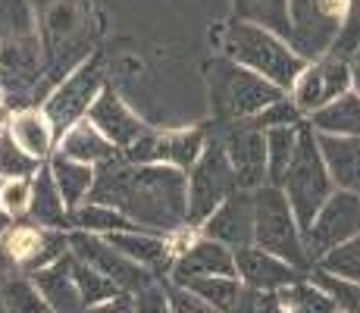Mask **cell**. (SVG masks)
I'll use <instances>...</instances> for the list:
<instances>
[{
    "mask_svg": "<svg viewBox=\"0 0 360 313\" xmlns=\"http://www.w3.org/2000/svg\"><path fill=\"white\" fill-rule=\"evenodd\" d=\"M88 200L116 207L141 232L176 235L188 226V172L163 163H131L120 154L94 166Z\"/></svg>",
    "mask_w": 360,
    "mask_h": 313,
    "instance_id": "1",
    "label": "cell"
},
{
    "mask_svg": "<svg viewBox=\"0 0 360 313\" xmlns=\"http://www.w3.org/2000/svg\"><path fill=\"white\" fill-rule=\"evenodd\" d=\"M44 75L41 41L25 0H0V88L4 101L29 103Z\"/></svg>",
    "mask_w": 360,
    "mask_h": 313,
    "instance_id": "2",
    "label": "cell"
},
{
    "mask_svg": "<svg viewBox=\"0 0 360 313\" xmlns=\"http://www.w3.org/2000/svg\"><path fill=\"white\" fill-rule=\"evenodd\" d=\"M223 53L229 60L241 63V66L254 69L263 79H269L282 91H292L297 75L307 66V60L282 34L263 29V25H254V23H241V19H232L229 29H226Z\"/></svg>",
    "mask_w": 360,
    "mask_h": 313,
    "instance_id": "3",
    "label": "cell"
},
{
    "mask_svg": "<svg viewBox=\"0 0 360 313\" xmlns=\"http://www.w3.org/2000/svg\"><path fill=\"white\" fill-rule=\"evenodd\" d=\"M210 103L217 120L235 122V120H254L257 113L269 107V103L282 101L288 91H282L279 85H273L269 79L257 75L254 69L241 66V63L217 57L210 63Z\"/></svg>",
    "mask_w": 360,
    "mask_h": 313,
    "instance_id": "4",
    "label": "cell"
},
{
    "mask_svg": "<svg viewBox=\"0 0 360 313\" xmlns=\"http://www.w3.org/2000/svg\"><path fill=\"white\" fill-rule=\"evenodd\" d=\"M282 191H285L288 204H292L301 232H307L314 217L320 213V207L335 191L329 166L323 160L320 141H316V132L310 129L307 120L301 122V132H297V151H295L292 166H288L285 182H282Z\"/></svg>",
    "mask_w": 360,
    "mask_h": 313,
    "instance_id": "5",
    "label": "cell"
},
{
    "mask_svg": "<svg viewBox=\"0 0 360 313\" xmlns=\"http://www.w3.org/2000/svg\"><path fill=\"white\" fill-rule=\"evenodd\" d=\"M254 245L282 257L297 269H314L304 248V232L279 185H263L254 191Z\"/></svg>",
    "mask_w": 360,
    "mask_h": 313,
    "instance_id": "6",
    "label": "cell"
},
{
    "mask_svg": "<svg viewBox=\"0 0 360 313\" xmlns=\"http://www.w3.org/2000/svg\"><path fill=\"white\" fill-rule=\"evenodd\" d=\"M235 191H238L235 170H232L229 157H226L223 144H219V138L210 129L198 163L188 170V226L200 229L207 222V217Z\"/></svg>",
    "mask_w": 360,
    "mask_h": 313,
    "instance_id": "7",
    "label": "cell"
},
{
    "mask_svg": "<svg viewBox=\"0 0 360 313\" xmlns=\"http://www.w3.org/2000/svg\"><path fill=\"white\" fill-rule=\"evenodd\" d=\"M348 4L351 0H288V19H292L288 44L307 63L332 53L345 29Z\"/></svg>",
    "mask_w": 360,
    "mask_h": 313,
    "instance_id": "8",
    "label": "cell"
},
{
    "mask_svg": "<svg viewBox=\"0 0 360 313\" xmlns=\"http://www.w3.org/2000/svg\"><path fill=\"white\" fill-rule=\"evenodd\" d=\"M103 66H101V57H91V60H82L72 72L47 94L44 101V116L47 122L53 125V135L57 141L72 129L75 122H82L91 110V103L98 101V94L103 91Z\"/></svg>",
    "mask_w": 360,
    "mask_h": 313,
    "instance_id": "9",
    "label": "cell"
},
{
    "mask_svg": "<svg viewBox=\"0 0 360 313\" xmlns=\"http://www.w3.org/2000/svg\"><path fill=\"white\" fill-rule=\"evenodd\" d=\"M213 135L219 138L226 157H229L238 188L245 191H257V188L269 185L266 172V132L251 120H235V122H217Z\"/></svg>",
    "mask_w": 360,
    "mask_h": 313,
    "instance_id": "10",
    "label": "cell"
},
{
    "mask_svg": "<svg viewBox=\"0 0 360 313\" xmlns=\"http://www.w3.org/2000/svg\"><path fill=\"white\" fill-rule=\"evenodd\" d=\"M348 91H354V63L348 57H338V53H326V57L310 60L304 66V72L297 75L288 94L297 103V110L310 116Z\"/></svg>",
    "mask_w": 360,
    "mask_h": 313,
    "instance_id": "11",
    "label": "cell"
},
{
    "mask_svg": "<svg viewBox=\"0 0 360 313\" xmlns=\"http://www.w3.org/2000/svg\"><path fill=\"white\" fill-rule=\"evenodd\" d=\"M354 235H360V194L335 188L332 198L320 207V213L310 222V229L304 232V248H307L310 263L326 257L332 248L351 241Z\"/></svg>",
    "mask_w": 360,
    "mask_h": 313,
    "instance_id": "12",
    "label": "cell"
},
{
    "mask_svg": "<svg viewBox=\"0 0 360 313\" xmlns=\"http://www.w3.org/2000/svg\"><path fill=\"white\" fill-rule=\"evenodd\" d=\"M69 250H72L79 260L101 269L110 282H116L122 291H129V295H135V291L148 288L150 282H157V276L150 273L148 267H141V263H135L131 257L122 254V250H116L103 235L72 229V232H69Z\"/></svg>",
    "mask_w": 360,
    "mask_h": 313,
    "instance_id": "13",
    "label": "cell"
},
{
    "mask_svg": "<svg viewBox=\"0 0 360 313\" xmlns=\"http://www.w3.org/2000/svg\"><path fill=\"white\" fill-rule=\"evenodd\" d=\"M207 144L204 129H176V132H144L131 148L122 151V157L131 163H163L188 172L198 163L200 151Z\"/></svg>",
    "mask_w": 360,
    "mask_h": 313,
    "instance_id": "14",
    "label": "cell"
},
{
    "mask_svg": "<svg viewBox=\"0 0 360 313\" xmlns=\"http://www.w3.org/2000/svg\"><path fill=\"white\" fill-rule=\"evenodd\" d=\"M4 250L22 273H34L69 254V232L34 226V222H13V229L4 235Z\"/></svg>",
    "mask_w": 360,
    "mask_h": 313,
    "instance_id": "15",
    "label": "cell"
},
{
    "mask_svg": "<svg viewBox=\"0 0 360 313\" xmlns=\"http://www.w3.org/2000/svg\"><path fill=\"white\" fill-rule=\"evenodd\" d=\"M235 269H238V279L245 288H254L260 295H279L288 285L307 279V269H297L282 257L269 254L257 245H248L235 250Z\"/></svg>",
    "mask_w": 360,
    "mask_h": 313,
    "instance_id": "16",
    "label": "cell"
},
{
    "mask_svg": "<svg viewBox=\"0 0 360 313\" xmlns=\"http://www.w3.org/2000/svg\"><path fill=\"white\" fill-rule=\"evenodd\" d=\"M200 235H207V238L219 241V245L232 250L254 245V191L238 188L235 194H229L207 217V222L200 226Z\"/></svg>",
    "mask_w": 360,
    "mask_h": 313,
    "instance_id": "17",
    "label": "cell"
},
{
    "mask_svg": "<svg viewBox=\"0 0 360 313\" xmlns=\"http://www.w3.org/2000/svg\"><path fill=\"white\" fill-rule=\"evenodd\" d=\"M198 276H238V269H235V250L207 238V235H200L198 241H191L188 248H182L176 254L169 282L185 285V282L198 279Z\"/></svg>",
    "mask_w": 360,
    "mask_h": 313,
    "instance_id": "18",
    "label": "cell"
},
{
    "mask_svg": "<svg viewBox=\"0 0 360 313\" xmlns=\"http://www.w3.org/2000/svg\"><path fill=\"white\" fill-rule=\"evenodd\" d=\"M88 120L98 125V129L120 151L131 148V144H135L138 138L148 132V125H144L135 113H131L129 103L122 101V97L116 94L113 88H103V91L98 94V101L91 103V110H88Z\"/></svg>",
    "mask_w": 360,
    "mask_h": 313,
    "instance_id": "19",
    "label": "cell"
},
{
    "mask_svg": "<svg viewBox=\"0 0 360 313\" xmlns=\"http://www.w3.org/2000/svg\"><path fill=\"white\" fill-rule=\"evenodd\" d=\"M103 238H107L116 250H122L126 257H131L135 263L148 267L157 279H163V276L172 273L176 250H172V245H169V238H166V235L138 232V229H131V232H110V235H103Z\"/></svg>",
    "mask_w": 360,
    "mask_h": 313,
    "instance_id": "20",
    "label": "cell"
},
{
    "mask_svg": "<svg viewBox=\"0 0 360 313\" xmlns=\"http://www.w3.org/2000/svg\"><path fill=\"white\" fill-rule=\"evenodd\" d=\"M32 282L38 285V291L44 295V301L51 304L53 313H82L85 304H82V295H79V285L72 279V250L60 260H53L51 267H41L34 269Z\"/></svg>",
    "mask_w": 360,
    "mask_h": 313,
    "instance_id": "21",
    "label": "cell"
},
{
    "mask_svg": "<svg viewBox=\"0 0 360 313\" xmlns=\"http://www.w3.org/2000/svg\"><path fill=\"white\" fill-rule=\"evenodd\" d=\"M316 141H320L323 160L338 191L360 194V138L316 135Z\"/></svg>",
    "mask_w": 360,
    "mask_h": 313,
    "instance_id": "22",
    "label": "cell"
},
{
    "mask_svg": "<svg viewBox=\"0 0 360 313\" xmlns=\"http://www.w3.org/2000/svg\"><path fill=\"white\" fill-rule=\"evenodd\" d=\"M57 151L60 154H66V157H72V160H79V163H88V166H101V163H107V160L122 154V151L116 148L107 135H103L98 125L88 120V116L82 122H75L72 129L60 138Z\"/></svg>",
    "mask_w": 360,
    "mask_h": 313,
    "instance_id": "23",
    "label": "cell"
},
{
    "mask_svg": "<svg viewBox=\"0 0 360 313\" xmlns=\"http://www.w3.org/2000/svg\"><path fill=\"white\" fill-rule=\"evenodd\" d=\"M25 217H29V222H34V226L63 229V232H69V207H66L63 194H60L57 182H53L47 163L41 166L32 179V204H29V213H25Z\"/></svg>",
    "mask_w": 360,
    "mask_h": 313,
    "instance_id": "24",
    "label": "cell"
},
{
    "mask_svg": "<svg viewBox=\"0 0 360 313\" xmlns=\"http://www.w3.org/2000/svg\"><path fill=\"white\" fill-rule=\"evenodd\" d=\"M6 129H10V135L16 138V144L25 151V154H32L34 160H41V163L51 160L57 135H53V125L47 122L44 110H34V107L16 110Z\"/></svg>",
    "mask_w": 360,
    "mask_h": 313,
    "instance_id": "25",
    "label": "cell"
},
{
    "mask_svg": "<svg viewBox=\"0 0 360 313\" xmlns=\"http://www.w3.org/2000/svg\"><path fill=\"white\" fill-rule=\"evenodd\" d=\"M310 129L316 135H342V138H360V94L348 91L338 101L320 107L307 116Z\"/></svg>",
    "mask_w": 360,
    "mask_h": 313,
    "instance_id": "26",
    "label": "cell"
},
{
    "mask_svg": "<svg viewBox=\"0 0 360 313\" xmlns=\"http://www.w3.org/2000/svg\"><path fill=\"white\" fill-rule=\"evenodd\" d=\"M47 170H51L60 194H63L69 213H72L79 204H85L88 194H91V185H94V166L79 163V160H72V157H66L57 151V154H51V160H47Z\"/></svg>",
    "mask_w": 360,
    "mask_h": 313,
    "instance_id": "27",
    "label": "cell"
},
{
    "mask_svg": "<svg viewBox=\"0 0 360 313\" xmlns=\"http://www.w3.org/2000/svg\"><path fill=\"white\" fill-rule=\"evenodd\" d=\"M69 229H79V232H91V235H110V232H131L138 229L129 217H122L116 207L98 204V200H85L69 213ZM141 232V229H138Z\"/></svg>",
    "mask_w": 360,
    "mask_h": 313,
    "instance_id": "28",
    "label": "cell"
},
{
    "mask_svg": "<svg viewBox=\"0 0 360 313\" xmlns=\"http://www.w3.org/2000/svg\"><path fill=\"white\" fill-rule=\"evenodd\" d=\"M235 19L241 23H254L263 29L282 34L288 41L292 32V19H288V0H232Z\"/></svg>",
    "mask_w": 360,
    "mask_h": 313,
    "instance_id": "29",
    "label": "cell"
},
{
    "mask_svg": "<svg viewBox=\"0 0 360 313\" xmlns=\"http://www.w3.org/2000/svg\"><path fill=\"white\" fill-rule=\"evenodd\" d=\"M297 132L301 125H279V129H266V172H269V185L285 182L288 166L295 160L297 151Z\"/></svg>",
    "mask_w": 360,
    "mask_h": 313,
    "instance_id": "30",
    "label": "cell"
},
{
    "mask_svg": "<svg viewBox=\"0 0 360 313\" xmlns=\"http://www.w3.org/2000/svg\"><path fill=\"white\" fill-rule=\"evenodd\" d=\"M279 304L285 307V313H338V304L332 301V295L323 285H316L310 276L282 288Z\"/></svg>",
    "mask_w": 360,
    "mask_h": 313,
    "instance_id": "31",
    "label": "cell"
},
{
    "mask_svg": "<svg viewBox=\"0 0 360 313\" xmlns=\"http://www.w3.org/2000/svg\"><path fill=\"white\" fill-rule=\"evenodd\" d=\"M0 301L6 313H53L29 273H16L0 285Z\"/></svg>",
    "mask_w": 360,
    "mask_h": 313,
    "instance_id": "32",
    "label": "cell"
},
{
    "mask_svg": "<svg viewBox=\"0 0 360 313\" xmlns=\"http://www.w3.org/2000/svg\"><path fill=\"white\" fill-rule=\"evenodd\" d=\"M182 288L195 291L198 298H204L207 304H213L219 313H226L241 298L245 285H241L238 276H198V279L185 282Z\"/></svg>",
    "mask_w": 360,
    "mask_h": 313,
    "instance_id": "33",
    "label": "cell"
},
{
    "mask_svg": "<svg viewBox=\"0 0 360 313\" xmlns=\"http://www.w3.org/2000/svg\"><path fill=\"white\" fill-rule=\"evenodd\" d=\"M72 279H75V285H79V295H82V304H85V307H94V304H101V301H110V298H116L122 291L120 285L110 282L101 269H94L91 263L79 260L75 254H72Z\"/></svg>",
    "mask_w": 360,
    "mask_h": 313,
    "instance_id": "34",
    "label": "cell"
},
{
    "mask_svg": "<svg viewBox=\"0 0 360 313\" xmlns=\"http://www.w3.org/2000/svg\"><path fill=\"white\" fill-rule=\"evenodd\" d=\"M41 166H44L41 160L19 148L10 129H0V179H32Z\"/></svg>",
    "mask_w": 360,
    "mask_h": 313,
    "instance_id": "35",
    "label": "cell"
},
{
    "mask_svg": "<svg viewBox=\"0 0 360 313\" xmlns=\"http://www.w3.org/2000/svg\"><path fill=\"white\" fill-rule=\"evenodd\" d=\"M314 269H323V273H332L348 282H360V235H354L345 245L332 248L326 257H320L314 263Z\"/></svg>",
    "mask_w": 360,
    "mask_h": 313,
    "instance_id": "36",
    "label": "cell"
},
{
    "mask_svg": "<svg viewBox=\"0 0 360 313\" xmlns=\"http://www.w3.org/2000/svg\"><path fill=\"white\" fill-rule=\"evenodd\" d=\"M310 279L332 295V301L338 304L342 313H360V282H348V279H338L332 273H323V269H314Z\"/></svg>",
    "mask_w": 360,
    "mask_h": 313,
    "instance_id": "37",
    "label": "cell"
},
{
    "mask_svg": "<svg viewBox=\"0 0 360 313\" xmlns=\"http://www.w3.org/2000/svg\"><path fill=\"white\" fill-rule=\"evenodd\" d=\"M304 120H307V116H304L301 110H297V103L292 101V94H285L282 101L269 103V107L263 110V113L254 116L251 122H254V125H260V129L266 132V129H279V125H301Z\"/></svg>",
    "mask_w": 360,
    "mask_h": 313,
    "instance_id": "38",
    "label": "cell"
},
{
    "mask_svg": "<svg viewBox=\"0 0 360 313\" xmlns=\"http://www.w3.org/2000/svg\"><path fill=\"white\" fill-rule=\"evenodd\" d=\"M32 179H4V188H0V207H4L6 213H13V217H25V213H29Z\"/></svg>",
    "mask_w": 360,
    "mask_h": 313,
    "instance_id": "39",
    "label": "cell"
},
{
    "mask_svg": "<svg viewBox=\"0 0 360 313\" xmlns=\"http://www.w3.org/2000/svg\"><path fill=\"white\" fill-rule=\"evenodd\" d=\"M357 51H360V0H351V4H348V16H345V29H342V34H338L332 53L354 60Z\"/></svg>",
    "mask_w": 360,
    "mask_h": 313,
    "instance_id": "40",
    "label": "cell"
},
{
    "mask_svg": "<svg viewBox=\"0 0 360 313\" xmlns=\"http://www.w3.org/2000/svg\"><path fill=\"white\" fill-rule=\"evenodd\" d=\"M166 295H169V307L172 313H219L213 304H207L204 298H198L195 291L182 288V285L166 279Z\"/></svg>",
    "mask_w": 360,
    "mask_h": 313,
    "instance_id": "41",
    "label": "cell"
},
{
    "mask_svg": "<svg viewBox=\"0 0 360 313\" xmlns=\"http://www.w3.org/2000/svg\"><path fill=\"white\" fill-rule=\"evenodd\" d=\"M135 301V313H172L169 307V295H166V282H150L148 288L131 295Z\"/></svg>",
    "mask_w": 360,
    "mask_h": 313,
    "instance_id": "42",
    "label": "cell"
},
{
    "mask_svg": "<svg viewBox=\"0 0 360 313\" xmlns=\"http://www.w3.org/2000/svg\"><path fill=\"white\" fill-rule=\"evenodd\" d=\"M82 313H135V301H131L129 291H120L116 298L94 304V307H85Z\"/></svg>",
    "mask_w": 360,
    "mask_h": 313,
    "instance_id": "43",
    "label": "cell"
},
{
    "mask_svg": "<svg viewBox=\"0 0 360 313\" xmlns=\"http://www.w3.org/2000/svg\"><path fill=\"white\" fill-rule=\"evenodd\" d=\"M257 304H260V291L245 288V291H241V298L226 313H257Z\"/></svg>",
    "mask_w": 360,
    "mask_h": 313,
    "instance_id": "44",
    "label": "cell"
},
{
    "mask_svg": "<svg viewBox=\"0 0 360 313\" xmlns=\"http://www.w3.org/2000/svg\"><path fill=\"white\" fill-rule=\"evenodd\" d=\"M257 313H285V307L279 304V295H260Z\"/></svg>",
    "mask_w": 360,
    "mask_h": 313,
    "instance_id": "45",
    "label": "cell"
},
{
    "mask_svg": "<svg viewBox=\"0 0 360 313\" xmlns=\"http://www.w3.org/2000/svg\"><path fill=\"white\" fill-rule=\"evenodd\" d=\"M13 222H16V217H13V213H6L4 207H0V238H4V235L13 229Z\"/></svg>",
    "mask_w": 360,
    "mask_h": 313,
    "instance_id": "46",
    "label": "cell"
},
{
    "mask_svg": "<svg viewBox=\"0 0 360 313\" xmlns=\"http://www.w3.org/2000/svg\"><path fill=\"white\" fill-rule=\"evenodd\" d=\"M10 120H13V110H10V103H4V101H0V129H6V125H10Z\"/></svg>",
    "mask_w": 360,
    "mask_h": 313,
    "instance_id": "47",
    "label": "cell"
},
{
    "mask_svg": "<svg viewBox=\"0 0 360 313\" xmlns=\"http://www.w3.org/2000/svg\"><path fill=\"white\" fill-rule=\"evenodd\" d=\"M354 91L360 94V66H357V63H354Z\"/></svg>",
    "mask_w": 360,
    "mask_h": 313,
    "instance_id": "48",
    "label": "cell"
},
{
    "mask_svg": "<svg viewBox=\"0 0 360 313\" xmlns=\"http://www.w3.org/2000/svg\"><path fill=\"white\" fill-rule=\"evenodd\" d=\"M351 63H357V66H360V51L354 53V60H351Z\"/></svg>",
    "mask_w": 360,
    "mask_h": 313,
    "instance_id": "49",
    "label": "cell"
},
{
    "mask_svg": "<svg viewBox=\"0 0 360 313\" xmlns=\"http://www.w3.org/2000/svg\"><path fill=\"white\" fill-rule=\"evenodd\" d=\"M0 313H6V307H4V301H0Z\"/></svg>",
    "mask_w": 360,
    "mask_h": 313,
    "instance_id": "50",
    "label": "cell"
},
{
    "mask_svg": "<svg viewBox=\"0 0 360 313\" xmlns=\"http://www.w3.org/2000/svg\"><path fill=\"white\" fill-rule=\"evenodd\" d=\"M0 101H4V88H0Z\"/></svg>",
    "mask_w": 360,
    "mask_h": 313,
    "instance_id": "51",
    "label": "cell"
},
{
    "mask_svg": "<svg viewBox=\"0 0 360 313\" xmlns=\"http://www.w3.org/2000/svg\"><path fill=\"white\" fill-rule=\"evenodd\" d=\"M0 188H4V179H0Z\"/></svg>",
    "mask_w": 360,
    "mask_h": 313,
    "instance_id": "52",
    "label": "cell"
},
{
    "mask_svg": "<svg viewBox=\"0 0 360 313\" xmlns=\"http://www.w3.org/2000/svg\"><path fill=\"white\" fill-rule=\"evenodd\" d=\"M338 313H342V310H338Z\"/></svg>",
    "mask_w": 360,
    "mask_h": 313,
    "instance_id": "53",
    "label": "cell"
}]
</instances>
